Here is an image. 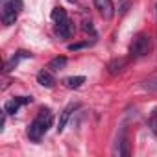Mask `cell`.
Masks as SVG:
<instances>
[{
	"mask_svg": "<svg viewBox=\"0 0 157 157\" xmlns=\"http://www.w3.org/2000/svg\"><path fill=\"white\" fill-rule=\"evenodd\" d=\"M30 57H32V54H30V52H24V50L17 52L11 59H8V61H6V65H4V72H6V74H8V72H11V70H13V68H15L22 59H30Z\"/></svg>",
	"mask_w": 157,
	"mask_h": 157,
	"instance_id": "ba28073f",
	"label": "cell"
},
{
	"mask_svg": "<svg viewBox=\"0 0 157 157\" xmlns=\"http://www.w3.org/2000/svg\"><path fill=\"white\" fill-rule=\"evenodd\" d=\"M0 10H2V24L11 26V24H15V21L22 10V0H2Z\"/></svg>",
	"mask_w": 157,
	"mask_h": 157,
	"instance_id": "3957f363",
	"label": "cell"
},
{
	"mask_svg": "<svg viewBox=\"0 0 157 157\" xmlns=\"http://www.w3.org/2000/svg\"><path fill=\"white\" fill-rule=\"evenodd\" d=\"M37 83H39L41 87L52 89V87L56 85V78L52 76L50 70H41V72H37Z\"/></svg>",
	"mask_w": 157,
	"mask_h": 157,
	"instance_id": "30bf717a",
	"label": "cell"
},
{
	"mask_svg": "<svg viewBox=\"0 0 157 157\" xmlns=\"http://www.w3.org/2000/svg\"><path fill=\"white\" fill-rule=\"evenodd\" d=\"M118 155H129V142H128V137H126V131L122 129L120 137L117 139V150H115Z\"/></svg>",
	"mask_w": 157,
	"mask_h": 157,
	"instance_id": "8fae6325",
	"label": "cell"
},
{
	"mask_svg": "<svg viewBox=\"0 0 157 157\" xmlns=\"http://www.w3.org/2000/svg\"><path fill=\"white\" fill-rule=\"evenodd\" d=\"M126 65H128V59H124V57H115V59H111V61L107 63V72H109L111 76H117V74H120V72L126 68Z\"/></svg>",
	"mask_w": 157,
	"mask_h": 157,
	"instance_id": "9c48e42d",
	"label": "cell"
},
{
	"mask_svg": "<svg viewBox=\"0 0 157 157\" xmlns=\"http://www.w3.org/2000/svg\"><path fill=\"white\" fill-rule=\"evenodd\" d=\"M67 67V57H54L50 63H48V68L52 70V72H59V70H63Z\"/></svg>",
	"mask_w": 157,
	"mask_h": 157,
	"instance_id": "4fadbf2b",
	"label": "cell"
},
{
	"mask_svg": "<svg viewBox=\"0 0 157 157\" xmlns=\"http://www.w3.org/2000/svg\"><path fill=\"white\" fill-rule=\"evenodd\" d=\"M142 89L148 91V93H157V76L150 78V80H146V82H142Z\"/></svg>",
	"mask_w": 157,
	"mask_h": 157,
	"instance_id": "5bb4252c",
	"label": "cell"
},
{
	"mask_svg": "<svg viewBox=\"0 0 157 157\" xmlns=\"http://www.w3.org/2000/svg\"><path fill=\"white\" fill-rule=\"evenodd\" d=\"M150 50H151V39L144 33H139L133 39V43L129 44V56L131 57H144L150 54Z\"/></svg>",
	"mask_w": 157,
	"mask_h": 157,
	"instance_id": "277c9868",
	"label": "cell"
},
{
	"mask_svg": "<svg viewBox=\"0 0 157 157\" xmlns=\"http://www.w3.org/2000/svg\"><path fill=\"white\" fill-rule=\"evenodd\" d=\"M78 107H80V104H68V105L61 111V117H59V122H57V133H63L67 122L70 120V115H72Z\"/></svg>",
	"mask_w": 157,
	"mask_h": 157,
	"instance_id": "52a82bcc",
	"label": "cell"
},
{
	"mask_svg": "<svg viewBox=\"0 0 157 157\" xmlns=\"http://www.w3.org/2000/svg\"><path fill=\"white\" fill-rule=\"evenodd\" d=\"M120 2H122V4H120V13L124 15V13L129 10V0H120Z\"/></svg>",
	"mask_w": 157,
	"mask_h": 157,
	"instance_id": "ac0fdd59",
	"label": "cell"
},
{
	"mask_svg": "<svg viewBox=\"0 0 157 157\" xmlns=\"http://www.w3.org/2000/svg\"><path fill=\"white\" fill-rule=\"evenodd\" d=\"M155 17H157V2H155Z\"/></svg>",
	"mask_w": 157,
	"mask_h": 157,
	"instance_id": "ffe728a7",
	"label": "cell"
},
{
	"mask_svg": "<svg viewBox=\"0 0 157 157\" xmlns=\"http://www.w3.org/2000/svg\"><path fill=\"white\" fill-rule=\"evenodd\" d=\"M52 21L56 24V35L59 39H68L74 32V26L63 8H54L52 10Z\"/></svg>",
	"mask_w": 157,
	"mask_h": 157,
	"instance_id": "7a4b0ae2",
	"label": "cell"
},
{
	"mask_svg": "<svg viewBox=\"0 0 157 157\" xmlns=\"http://www.w3.org/2000/svg\"><path fill=\"white\" fill-rule=\"evenodd\" d=\"M52 124H54V115H52V111H50V109H41V111L37 113V117L32 120V124L28 126V137H30V140L39 142V140L44 137V133L52 128Z\"/></svg>",
	"mask_w": 157,
	"mask_h": 157,
	"instance_id": "6da1fadb",
	"label": "cell"
},
{
	"mask_svg": "<svg viewBox=\"0 0 157 157\" xmlns=\"http://www.w3.org/2000/svg\"><path fill=\"white\" fill-rule=\"evenodd\" d=\"M94 8L98 10V13L102 15V19L111 21L115 15V6H113V0H93Z\"/></svg>",
	"mask_w": 157,
	"mask_h": 157,
	"instance_id": "5b68a950",
	"label": "cell"
},
{
	"mask_svg": "<svg viewBox=\"0 0 157 157\" xmlns=\"http://www.w3.org/2000/svg\"><path fill=\"white\" fill-rule=\"evenodd\" d=\"M93 44V41H82V43H74V44H68V50L70 52H76V50H82V48H89Z\"/></svg>",
	"mask_w": 157,
	"mask_h": 157,
	"instance_id": "2e32d148",
	"label": "cell"
},
{
	"mask_svg": "<svg viewBox=\"0 0 157 157\" xmlns=\"http://www.w3.org/2000/svg\"><path fill=\"white\" fill-rule=\"evenodd\" d=\"M26 104H32V98L30 96H17V98H13V100H10V102L4 104V113L6 115H15Z\"/></svg>",
	"mask_w": 157,
	"mask_h": 157,
	"instance_id": "8992f818",
	"label": "cell"
},
{
	"mask_svg": "<svg viewBox=\"0 0 157 157\" xmlns=\"http://www.w3.org/2000/svg\"><path fill=\"white\" fill-rule=\"evenodd\" d=\"M67 2H70V4H76V2H78V0H67Z\"/></svg>",
	"mask_w": 157,
	"mask_h": 157,
	"instance_id": "d6986e66",
	"label": "cell"
},
{
	"mask_svg": "<svg viewBox=\"0 0 157 157\" xmlns=\"http://www.w3.org/2000/svg\"><path fill=\"white\" fill-rule=\"evenodd\" d=\"M82 30H83L85 33L94 35V28H93V22H91V21H85V22H83V26H82Z\"/></svg>",
	"mask_w": 157,
	"mask_h": 157,
	"instance_id": "e0dca14e",
	"label": "cell"
},
{
	"mask_svg": "<svg viewBox=\"0 0 157 157\" xmlns=\"http://www.w3.org/2000/svg\"><path fill=\"white\" fill-rule=\"evenodd\" d=\"M63 83H65V87H68V89H80V87L85 83V78H83V76H70V78H65Z\"/></svg>",
	"mask_w": 157,
	"mask_h": 157,
	"instance_id": "7c38bea8",
	"label": "cell"
},
{
	"mask_svg": "<svg viewBox=\"0 0 157 157\" xmlns=\"http://www.w3.org/2000/svg\"><path fill=\"white\" fill-rule=\"evenodd\" d=\"M148 128H150V131H151L153 135H157V107L151 111V115H150V118H148Z\"/></svg>",
	"mask_w": 157,
	"mask_h": 157,
	"instance_id": "9a60e30c",
	"label": "cell"
}]
</instances>
